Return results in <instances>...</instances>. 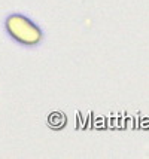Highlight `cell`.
<instances>
[{
    "instance_id": "obj_1",
    "label": "cell",
    "mask_w": 149,
    "mask_h": 159,
    "mask_svg": "<svg viewBox=\"0 0 149 159\" xmlns=\"http://www.w3.org/2000/svg\"><path fill=\"white\" fill-rule=\"evenodd\" d=\"M6 30L18 43L26 45V46H35L43 39L42 30L31 20L20 14H14L7 16Z\"/></svg>"
}]
</instances>
